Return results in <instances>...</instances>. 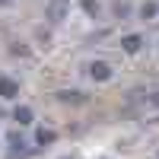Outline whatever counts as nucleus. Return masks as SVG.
<instances>
[{
  "instance_id": "obj_1",
  "label": "nucleus",
  "mask_w": 159,
  "mask_h": 159,
  "mask_svg": "<svg viewBox=\"0 0 159 159\" xmlns=\"http://www.w3.org/2000/svg\"><path fill=\"white\" fill-rule=\"evenodd\" d=\"M67 13H70V3H67V0H51V3L45 7V19L61 22V19H67Z\"/></svg>"
},
{
  "instance_id": "obj_2",
  "label": "nucleus",
  "mask_w": 159,
  "mask_h": 159,
  "mask_svg": "<svg viewBox=\"0 0 159 159\" xmlns=\"http://www.w3.org/2000/svg\"><path fill=\"white\" fill-rule=\"evenodd\" d=\"M89 76L99 80V83H108V80H111V67H108L105 61H92V64H89Z\"/></svg>"
},
{
  "instance_id": "obj_3",
  "label": "nucleus",
  "mask_w": 159,
  "mask_h": 159,
  "mask_svg": "<svg viewBox=\"0 0 159 159\" xmlns=\"http://www.w3.org/2000/svg\"><path fill=\"white\" fill-rule=\"evenodd\" d=\"M0 99H19V83L16 80H10V76H0Z\"/></svg>"
},
{
  "instance_id": "obj_4",
  "label": "nucleus",
  "mask_w": 159,
  "mask_h": 159,
  "mask_svg": "<svg viewBox=\"0 0 159 159\" xmlns=\"http://www.w3.org/2000/svg\"><path fill=\"white\" fill-rule=\"evenodd\" d=\"M121 48L127 51V54H137V51L143 48V35H137V32H134V35H124V38H121Z\"/></svg>"
},
{
  "instance_id": "obj_5",
  "label": "nucleus",
  "mask_w": 159,
  "mask_h": 159,
  "mask_svg": "<svg viewBox=\"0 0 159 159\" xmlns=\"http://www.w3.org/2000/svg\"><path fill=\"white\" fill-rule=\"evenodd\" d=\"M57 99H61V102H73V105L86 102V96H83V92H76V89H61V92H57Z\"/></svg>"
},
{
  "instance_id": "obj_6",
  "label": "nucleus",
  "mask_w": 159,
  "mask_h": 159,
  "mask_svg": "<svg viewBox=\"0 0 159 159\" xmlns=\"http://www.w3.org/2000/svg\"><path fill=\"white\" fill-rule=\"evenodd\" d=\"M13 121H19L22 127H25V124H32V108H29V105H19V108L13 111Z\"/></svg>"
},
{
  "instance_id": "obj_7",
  "label": "nucleus",
  "mask_w": 159,
  "mask_h": 159,
  "mask_svg": "<svg viewBox=\"0 0 159 159\" xmlns=\"http://www.w3.org/2000/svg\"><path fill=\"white\" fill-rule=\"evenodd\" d=\"M140 19H159V3L147 0V3L140 7Z\"/></svg>"
},
{
  "instance_id": "obj_8",
  "label": "nucleus",
  "mask_w": 159,
  "mask_h": 159,
  "mask_svg": "<svg viewBox=\"0 0 159 159\" xmlns=\"http://www.w3.org/2000/svg\"><path fill=\"white\" fill-rule=\"evenodd\" d=\"M35 140H38V147H51V143L57 140V134H54V130H48V127H42V130L35 134Z\"/></svg>"
},
{
  "instance_id": "obj_9",
  "label": "nucleus",
  "mask_w": 159,
  "mask_h": 159,
  "mask_svg": "<svg viewBox=\"0 0 159 159\" xmlns=\"http://www.w3.org/2000/svg\"><path fill=\"white\" fill-rule=\"evenodd\" d=\"M80 7H83L89 16H99V3H96V0H80Z\"/></svg>"
},
{
  "instance_id": "obj_10",
  "label": "nucleus",
  "mask_w": 159,
  "mask_h": 159,
  "mask_svg": "<svg viewBox=\"0 0 159 159\" xmlns=\"http://www.w3.org/2000/svg\"><path fill=\"white\" fill-rule=\"evenodd\" d=\"M111 10H115V16H118V19H127V16H130V7H127V3H115Z\"/></svg>"
},
{
  "instance_id": "obj_11",
  "label": "nucleus",
  "mask_w": 159,
  "mask_h": 159,
  "mask_svg": "<svg viewBox=\"0 0 159 159\" xmlns=\"http://www.w3.org/2000/svg\"><path fill=\"white\" fill-rule=\"evenodd\" d=\"M10 147H13V153H19L25 143H22V137H19V134H10Z\"/></svg>"
},
{
  "instance_id": "obj_12",
  "label": "nucleus",
  "mask_w": 159,
  "mask_h": 159,
  "mask_svg": "<svg viewBox=\"0 0 159 159\" xmlns=\"http://www.w3.org/2000/svg\"><path fill=\"white\" fill-rule=\"evenodd\" d=\"M147 105H153V108H159V92H150V96H147Z\"/></svg>"
},
{
  "instance_id": "obj_13",
  "label": "nucleus",
  "mask_w": 159,
  "mask_h": 159,
  "mask_svg": "<svg viewBox=\"0 0 159 159\" xmlns=\"http://www.w3.org/2000/svg\"><path fill=\"white\" fill-rule=\"evenodd\" d=\"M156 159H159V153H156Z\"/></svg>"
}]
</instances>
